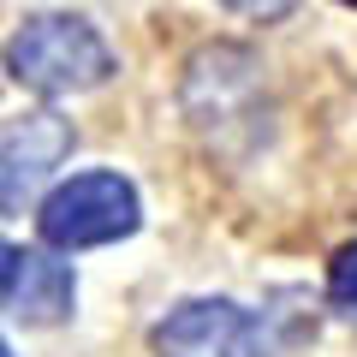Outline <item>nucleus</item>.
Instances as JSON below:
<instances>
[{
  "label": "nucleus",
  "instance_id": "obj_1",
  "mask_svg": "<svg viewBox=\"0 0 357 357\" xmlns=\"http://www.w3.org/2000/svg\"><path fill=\"white\" fill-rule=\"evenodd\" d=\"M286 304H292V292L268 298L262 310L238 304V298H185L149 328V351L155 357H280L286 345H298L316 328L310 292L298 298V310Z\"/></svg>",
  "mask_w": 357,
  "mask_h": 357
},
{
  "label": "nucleus",
  "instance_id": "obj_2",
  "mask_svg": "<svg viewBox=\"0 0 357 357\" xmlns=\"http://www.w3.org/2000/svg\"><path fill=\"white\" fill-rule=\"evenodd\" d=\"M0 66L18 89L30 96H84V89H102L107 77L119 72L114 66V48L102 42V30L77 13H36L6 36L0 48Z\"/></svg>",
  "mask_w": 357,
  "mask_h": 357
},
{
  "label": "nucleus",
  "instance_id": "obj_3",
  "mask_svg": "<svg viewBox=\"0 0 357 357\" xmlns=\"http://www.w3.org/2000/svg\"><path fill=\"white\" fill-rule=\"evenodd\" d=\"M178 102L191 114L215 149H232V131H244V149L268 137V102H262V60L238 42H215L197 48L185 66V89Z\"/></svg>",
  "mask_w": 357,
  "mask_h": 357
},
{
  "label": "nucleus",
  "instance_id": "obj_4",
  "mask_svg": "<svg viewBox=\"0 0 357 357\" xmlns=\"http://www.w3.org/2000/svg\"><path fill=\"white\" fill-rule=\"evenodd\" d=\"M143 227V197L126 173H77L42 197L36 232L48 250H96V244H119Z\"/></svg>",
  "mask_w": 357,
  "mask_h": 357
},
{
  "label": "nucleus",
  "instance_id": "obj_5",
  "mask_svg": "<svg viewBox=\"0 0 357 357\" xmlns=\"http://www.w3.org/2000/svg\"><path fill=\"white\" fill-rule=\"evenodd\" d=\"M72 143H77L72 119L54 114V107L0 119V220L24 215L36 203V191L54 178V167L72 155Z\"/></svg>",
  "mask_w": 357,
  "mask_h": 357
},
{
  "label": "nucleus",
  "instance_id": "obj_6",
  "mask_svg": "<svg viewBox=\"0 0 357 357\" xmlns=\"http://www.w3.org/2000/svg\"><path fill=\"white\" fill-rule=\"evenodd\" d=\"M0 298L24 328H54V321H66L77 310V274L54 250H13Z\"/></svg>",
  "mask_w": 357,
  "mask_h": 357
},
{
  "label": "nucleus",
  "instance_id": "obj_7",
  "mask_svg": "<svg viewBox=\"0 0 357 357\" xmlns=\"http://www.w3.org/2000/svg\"><path fill=\"white\" fill-rule=\"evenodd\" d=\"M328 310L345 321V328H357V238L340 244L328 262Z\"/></svg>",
  "mask_w": 357,
  "mask_h": 357
},
{
  "label": "nucleus",
  "instance_id": "obj_8",
  "mask_svg": "<svg viewBox=\"0 0 357 357\" xmlns=\"http://www.w3.org/2000/svg\"><path fill=\"white\" fill-rule=\"evenodd\" d=\"M227 13H244V18H262V24H274V18H286L298 6V0H220Z\"/></svg>",
  "mask_w": 357,
  "mask_h": 357
},
{
  "label": "nucleus",
  "instance_id": "obj_9",
  "mask_svg": "<svg viewBox=\"0 0 357 357\" xmlns=\"http://www.w3.org/2000/svg\"><path fill=\"white\" fill-rule=\"evenodd\" d=\"M6 268H13V244L0 238V286H6Z\"/></svg>",
  "mask_w": 357,
  "mask_h": 357
},
{
  "label": "nucleus",
  "instance_id": "obj_10",
  "mask_svg": "<svg viewBox=\"0 0 357 357\" xmlns=\"http://www.w3.org/2000/svg\"><path fill=\"white\" fill-rule=\"evenodd\" d=\"M0 357H13V345H6V340H0Z\"/></svg>",
  "mask_w": 357,
  "mask_h": 357
},
{
  "label": "nucleus",
  "instance_id": "obj_11",
  "mask_svg": "<svg viewBox=\"0 0 357 357\" xmlns=\"http://www.w3.org/2000/svg\"><path fill=\"white\" fill-rule=\"evenodd\" d=\"M345 6H357V0H345Z\"/></svg>",
  "mask_w": 357,
  "mask_h": 357
}]
</instances>
